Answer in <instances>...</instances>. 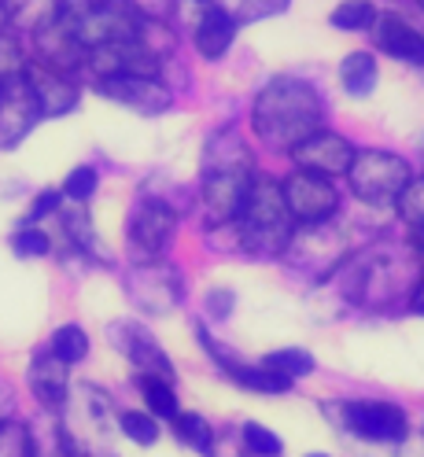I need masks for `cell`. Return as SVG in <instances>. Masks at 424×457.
<instances>
[{
	"label": "cell",
	"instance_id": "cell-1",
	"mask_svg": "<svg viewBox=\"0 0 424 457\" xmlns=\"http://www.w3.org/2000/svg\"><path fill=\"white\" fill-rule=\"evenodd\" d=\"M251 129L273 152H295L306 137L325 129V100L314 81L295 74L270 78L251 104Z\"/></svg>",
	"mask_w": 424,
	"mask_h": 457
},
{
	"label": "cell",
	"instance_id": "cell-2",
	"mask_svg": "<svg viewBox=\"0 0 424 457\" xmlns=\"http://www.w3.org/2000/svg\"><path fill=\"white\" fill-rule=\"evenodd\" d=\"M229 228L240 240V251L254 254V259H273V254H285L295 244V218L285 204V192L262 174H254Z\"/></svg>",
	"mask_w": 424,
	"mask_h": 457
},
{
	"label": "cell",
	"instance_id": "cell-3",
	"mask_svg": "<svg viewBox=\"0 0 424 457\" xmlns=\"http://www.w3.org/2000/svg\"><path fill=\"white\" fill-rule=\"evenodd\" d=\"M251 181H254V162L244 137L233 126L218 129L207 140V155H204V207L214 218V225L233 221Z\"/></svg>",
	"mask_w": 424,
	"mask_h": 457
},
{
	"label": "cell",
	"instance_id": "cell-4",
	"mask_svg": "<svg viewBox=\"0 0 424 457\" xmlns=\"http://www.w3.org/2000/svg\"><path fill=\"white\" fill-rule=\"evenodd\" d=\"M60 26L85 48L148 37L152 19L137 0H60Z\"/></svg>",
	"mask_w": 424,
	"mask_h": 457
},
{
	"label": "cell",
	"instance_id": "cell-5",
	"mask_svg": "<svg viewBox=\"0 0 424 457\" xmlns=\"http://www.w3.org/2000/svg\"><path fill=\"white\" fill-rule=\"evenodd\" d=\"M351 192L370 207H391L403 195V188L413 181V170L403 155L384 152V148H365L354 155L347 170Z\"/></svg>",
	"mask_w": 424,
	"mask_h": 457
},
{
	"label": "cell",
	"instance_id": "cell-6",
	"mask_svg": "<svg viewBox=\"0 0 424 457\" xmlns=\"http://www.w3.org/2000/svg\"><path fill=\"white\" fill-rule=\"evenodd\" d=\"M174 233H178V211L166 199L159 195L137 199V207L129 211V221H126V240L137 262H159Z\"/></svg>",
	"mask_w": 424,
	"mask_h": 457
},
{
	"label": "cell",
	"instance_id": "cell-7",
	"mask_svg": "<svg viewBox=\"0 0 424 457\" xmlns=\"http://www.w3.org/2000/svg\"><path fill=\"white\" fill-rule=\"evenodd\" d=\"M285 192V204L295 218V225H328L339 211V192L332 185V178L321 174H310V170H295V174L285 178L280 185Z\"/></svg>",
	"mask_w": 424,
	"mask_h": 457
},
{
	"label": "cell",
	"instance_id": "cell-8",
	"mask_svg": "<svg viewBox=\"0 0 424 457\" xmlns=\"http://www.w3.org/2000/svg\"><path fill=\"white\" fill-rule=\"evenodd\" d=\"M339 420L347 432L370 443H403L410 436V417L399 403H344Z\"/></svg>",
	"mask_w": 424,
	"mask_h": 457
},
{
	"label": "cell",
	"instance_id": "cell-9",
	"mask_svg": "<svg viewBox=\"0 0 424 457\" xmlns=\"http://www.w3.org/2000/svg\"><path fill=\"white\" fill-rule=\"evenodd\" d=\"M41 122V107L26 78L0 85V152L19 148Z\"/></svg>",
	"mask_w": 424,
	"mask_h": 457
},
{
	"label": "cell",
	"instance_id": "cell-10",
	"mask_svg": "<svg viewBox=\"0 0 424 457\" xmlns=\"http://www.w3.org/2000/svg\"><path fill=\"white\" fill-rule=\"evenodd\" d=\"M126 288L145 313H170L185 295L181 273L174 266H162V262H140L126 277Z\"/></svg>",
	"mask_w": 424,
	"mask_h": 457
},
{
	"label": "cell",
	"instance_id": "cell-11",
	"mask_svg": "<svg viewBox=\"0 0 424 457\" xmlns=\"http://www.w3.org/2000/svg\"><path fill=\"white\" fill-rule=\"evenodd\" d=\"M96 93L111 104H122L137 114H162L170 107V89L159 78H140V74H115V78H96Z\"/></svg>",
	"mask_w": 424,
	"mask_h": 457
},
{
	"label": "cell",
	"instance_id": "cell-12",
	"mask_svg": "<svg viewBox=\"0 0 424 457\" xmlns=\"http://www.w3.org/2000/svg\"><path fill=\"white\" fill-rule=\"evenodd\" d=\"M299 170H310V174H321V178H339L347 174L358 148L351 145L347 137H339L332 129H318L314 137H306L303 145L292 152Z\"/></svg>",
	"mask_w": 424,
	"mask_h": 457
},
{
	"label": "cell",
	"instance_id": "cell-13",
	"mask_svg": "<svg viewBox=\"0 0 424 457\" xmlns=\"http://www.w3.org/2000/svg\"><path fill=\"white\" fill-rule=\"evenodd\" d=\"M237 30H240V22L229 8L218 4V0H200V15H195V26H192V45L207 63L221 60L233 48Z\"/></svg>",
	"mask_w": 424,
	"mask_h": 457
},
{
	"label": "cell",
	"instance_id": "cell-14",
	"mask_svg": "<svg viewBox=\"0 0 424 457\" xmlns=\"http://www.w3.org/2000/svg\"><path fill=\"white\" fill-rule=\"evenodd\" d=\"M26 81H30V89L37 96V107H41V119H60V114L74 111L81 93H78V81L74 74L67 71H55L48 63H30V71H26Z\"/></svg>",
	"mask_w": 424,
	"mask_h": 457
},
{
	"label": "cell",
	"instance_id": "cell-15",
	"mask_svg": "<svg viewBox=\"0 0 424 457\" xmlns=\"http://www.w3.org/2000/svg\"><path fill=\"white\" fill-rule=\"evenodd\" d=\"M115 343H119V351L129 358V365L137 369L140 377H162V380H174V361L166 358V351L155 343V336L148 328H140L133 321L126 325H115Z\"/></svg>",
	"mask_w": 424,
	"mask_h": 457
},
{
	"label": "cell",
	"instance_id": "cell-16",
	"mask_svg": "<svg viewBox=\"0 0 424 457\" xmlns=\"http://www.w3.org/2000/svg\"><path fill=\"white\" fill-rule=\"evenodd\" d=\"M373 41L384 55L406 67H424V34L403 15H377L373 22Z\"/></svg>",
	"mask_w": 424,
	"mask_h": 457
},
{
	"label": "cell",
	"instance_id": "cell-17",
	"mask_svg": "<svg viewBox=\"0 0 424 457\" xmlns=\"http://www.w3.org/2000/svg\"><path fill=\"white\" fill-rule=\"evenodd\" d=\"M26 384H30V391H34V398L41 406L60 410V406H67V398H71V365L60 361L52 351H41L30 361Z\"/></svg>",
	"mask_w": 424,
	"mask_h": 457
},
{
	"label": "cell",
	"instance_id": "cell-18",
	"mask_svg": "<svg viewBox=\"0 0 424 457\" xmlns=\"http://www.w3.org/2000/svg\"><path fill=\"white\" fill-rule=\"evenodd\" d=\"M4 15L8 30L37 37L60 19V0H4Z\"/></svg>",
	"mask_w": 424,
	"mask_h": 457
},
{
	"label": "cell",
	"instance_id": "cell-19",
	"mask_svg": "<svg viewBox=\"0 0 424 457\" xmlns=\"http://www.w3.org/2000/svg\"><path fill=\"white\" fill-rule=\"evenodd\" d=\"M377 81H380V67H377L373 52H351V55H344V63H339V85H344L347 96H354V100L373 96Z\"/></svg>",
	"mask_w": 424,
	"mask_h": 457
},
{
	"label": "cell",
	"instance_id": "cell-20",
	"mask_svg": "<svg viewBox=\"0 0 424 457\" xmlns=\"http://www.w3.org/2000/svg\"><path fill=\"white\" fill-rule=\"evenodd\" d=\"M140 398L155 420H174L181 413L178 406V395H174V380H162V377H140Z\"/></svg>",
	"mask_w": 424,
	"mask_h": 457
},
{
	"label": "cell",
	"instance_id": "cell-21",
	"mask_svg": "<svg viewBox=\"0 0 424 457\" xmlns=\"http://www.w3.org/2000/svg\"><path fill=\"white\" fill-rule=\"evenodd\" d=\"M262 365L266 369H273V373L280 377V380H303V377H310L318 369V361H314V354L310 351H303V347H280V351H270L266 358H262Z\"/></svg>",
	"mask_w": 424,
	"mask_h": 457
},
{
	"label": "cell",
	"instance_id": "cell-22",
	"mask_svg": "<svg viewBox=\"0 0 424 457\" xmlns=\"http://www.w3.org/2000/svg\"><path fill=\"white\" fill-rule=\"evenodd\" d=\"M174 436H178V443L192 446L200 457H214V428H211L207 417H200V413H178L174 417Z\"/></svg>",
	"mask_w": 424,
	"mask_h": 457
},
{
	"label": "cell",
	"instance_id": "cell-23",
	"mask_svg": "<svg viewBox=\"0 0 424 457\" xmlns=\"http://www.w3.org/2000/svg\"><path fill=\"white\" fill-rule=\"evenodd\" d=\"M377 4L373 0H344V4H336L328 22L336 26V30H344V34H365V30H373V22H377Z\"/></svg>",
	"mask_w": 424,
	"mask_h": 457
},
{
	"label": "cell",
	"instance_id": "cell-24",
	"mask_svg": "<svg viewBox=\"0 0 424 457\" xmlns=\"http://www.w3.org/2000/svg\"><path fill=\"white\" fill-rule=\"evenodd\" d=\"M26 71H30V55L22 48V34L0 30V85L26 78Z\"/></svg>",
	"mask_w": 424,
	"mask_h": 457
},
{
	"label": "cell",
	"instance_id": "cell-25",
	"mask_svg": "<svg viewBox=\"0 0 424 457\" xmlns=\"http://www.w3.org/2000/svg\"><path fill=\"white\" fill-rule=\"evenodd\" d=\"M48 351L67 365H78V361L89 358V336H85L81 325H60L52 336V343H48Z\"/></svg>",
	"mask_w": 424,
	"mask_h": 457
},
{
	"label": "cell",
	"instance_id": "cell-26",
	"mask_svg": "<svg viewBox=\"0 0 424 457\" xmlns=\"http://www.w3.org/2000/svg\"><path fill=\"white\" fill-rule=\"evenodd\" d=\"M119 428H122V436L133 439L137 446H155L159 443V420L148 410H126V413H119Z\"/></svg>",
	"mask_w": 424,
	"mask_h": 457
},
{
	"label": "cell",
	"instance_id": "cell-27",
	"mask_svg": "<svg viewBox=\"0 0 424 457\" xmlns=\"http://www.w3.org/2000/svg\"><path fill=\"white\" fill-rule=\"evenodd\" d=\"M63 233H67V240L81 251V254H89V259H96V228H93V221H89V214H85L81 207H74V211H67L63 214Z\"/></svg>",
	"mask_w": 424,
	"mask_h": 457
},
{
	"label": "cell",
	"instance_id": "cell-28",
	"mask_svg": "<svg viewBox=\"0 0 424 457\" xmlns=\"http://www.w3.org/2000/svg\"><path fill=\"white\" fill-rule=\"evenodd\" d=\"M395 207H399V218L406 221L410 233H424V174L403 188V195L395 199Z\"/></svg>",
	"mask_w": 424,
	"mask_h": 457
},
{
	"label": "cell",
	"instance_id": "cell-29",
	"mask_svg": "<svg viewBox=\"0 0 424 457\" xmlns=\"http://www.w3.org/2000/svg\"><path fill=\"white\" fill-rule=\"evenodd\" d=\"M244 446L254 457H280V453H285V443H280V436L270 432V428H262V424H254V420L244 424Z\"/></svg>",
	"mask_w": 424,
	"mask_h": 457
},
{
	"label": "cell",
	"instance_id": "cell-30",
	"mask_svg": "<svg viewBox=\"0 0 424 457\" xmlns=\"http://www.w3.org/2000/svg\"><path fill=\"white\" fill-rule=\"evenodd\" d=\"M100 188V174H96V166H74L67 181H63V195L74 199V204H89V199L96 195Z\"/></svg>",
	"mask_w": 424,
	"mask_h": 457
},
{
	"label": "cell",
	"instance_id": "cell-31",
	"mask_svg": "<svg viewBox=\"0 0 424 457\" xmlns=\"http://www.w3.org/2000/svg\"><path fill=\"white\" fill-rule=\"evenodd\" d=\"M0 457H34V439L26 432V424L19 420L0 424Z\"/></svg>",
	"mask_w": 424,
	"mask_h": 457
},
{
	"label": "cell",
	"instance_id": "cell-32",
	"mask_svg": "<svg viewBox=\"0 0 424 457\" xmlns=\"http://www.w3.org/2000/svg\"><path fill=\"white\" fill-rule=\"evenodd\" d=\"M12 251L19 254V259H45V254L52 251V237L41 233L37 225H22L12 237Z\"/></svg>",
	"mask_w": 424,
	"mask_h": 457
},
{
	"label": "cell",
	"instance_id": "cell-33",
	"mask_svg": "<svg viewBox=\"0 0 424 457\" xmlns=\"http://www.w3.org/2000/svg\"><path fill=\"white\" fill-rule=\"evenodd\" d=\"M292 4V0H233V15L237 22H259V19H270V15H280Z\"/></svg>",
	"mask_w": 424,
	"mask_h": 457
},
{
	"label": "cell",
	"instance_id": "cell-34",
	"mask_svg": "<svg viewBox=\"0 0 424 457\" xmlns=\"http://www.w3.org/2000/svg\"><path fill=\"white\" fill-rule=\"evenodd\" d=\"M204 306H207V313H211L214 321H225L237 310V292L233 288H211L207 299H204Z\"/></svg>",
	"mask_w": 424,
	"mask_h": 457
},
{
	"label": "cell",
	"instance_id": "cell-35",
	"mask_svg": "<svg viewBox=\"0 0 424 457\" xmlns=\"http://www.w3.org/2000/svg\"><path fill=\"white\" fill-rule=\"evenodd\" d=\"M60 204H63V192H52V188L37 192V195H34V204H30V214H26V221L37 225L41 218H48V214L60 211Z\"/></svg>",
	"mask_w": 424,
	"mask_h": 457
},
{
	"label": "cell",
	"instance_id": "cell-36",
	"mask_svg": "<svg viewBox=\"0 0 424 457\" xmlns=\"http://www.w3.org/2000/svg\"><path fill=\"white\" fill-rule=\"evenodd\" d=\"M12 413H15V391L0 380V424L12 420Z\"/></svg>",
	"mask_w": 424,
	"mask_h": 457
},
{
	"label": "cell",
	"instance_id": "cell-37",
	"mask_svg": "<svg viewBox=\"0 0 424 457\" xmlns=\"http://www.w3.org/2000/svg\"><path fill=\"white\" fill-rule=\"evenodd\" d=\"M410 310H413V313H424V273L417 277V288H413V295H410Z\"/></svg>",
	"mask_w": 424,
	"mask_h": 457
},
{
	"label": "cell",
	"instance_id": "cell-38",
	"mask_svg": "<svg viewBox=\"0 0 424 457\" xmlns=\"http://www.w3.org/2000/svg\"><path fill=\"white\" fill-rule=\"evenodd\" d=\"M0 30H8V15H4V0H0Z\"/></svg>",
	"mask_w": 424,
	"mask_h": 457
},
{
	"label": "cell",
	"instance_id": "cell-39",
	"mask_svg": "<svg viewBox=\"0 0 424 457\" xmlns=\"http://www.w3.org/2000/svg\"><path fill=\"white\" fill-rule=\"evenodd\" d=\"M303 457H328V453H303Z\"/></svg>",
	"mask_w": 424,
	"mask_h": 457
},
{
	"label": "cell",
	"instance_id": "cell-40",
	"mask_svg": "<svg viewBox=\"0 0 424 457\" xmlns=\"http://www.w3.org/2000/svg\"><path fill=\"white\" fill-rule=\"evenodd\" d=\"M417 8H420V12H424V0H417Z\"/></svg>",
	"mask_w": 424,
	"mask_h": 457
}]
</instances>
